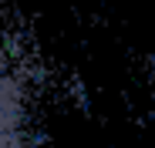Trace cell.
Masks as SVG:
<instances>
[{
  "instance_id": "6da1fadb",
  "label": "cell",
  "mask_w": 155,
  "mask_h": 148,
  "mask_svg": "<svg viewBox=\"0 0 155 148\" xmlns=\"http://www.w3.org/2000/svg\"><path fill=\"white\" fill-rule=\"evenodd\" d=\"M51 74L37 44L0 17V148H37Z\"/></svg>"
}]
</instances>
